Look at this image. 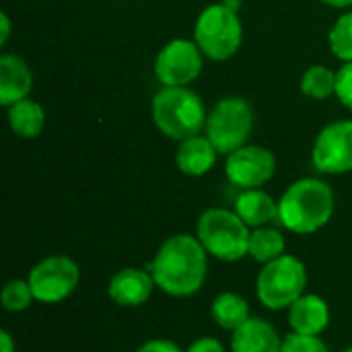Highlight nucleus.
I'll return each instance as SVG.
<instances>
[{
	"mask_svg": "<svg viewBox=\"0 0 352 352\" xmlns=\"http://www.w3.org/2000/svg\"><path fill=\"white\" fill-rule=\"evenodd\" d=\"M208 252L196 235L177 233L161 243L148 272L155 278L157 289L175 299H188L196 295L208 274Z\"/></svg>",
	"mask_w": 352,
	"mask_h": 352,
	"instance_id": "f257e3e1",
	"label": "nucleus"
},
{
	"mask_svg": "<svg viewBox=\"0 0 352 352\" xmlns=\"http://www.w3.org/2000/svg\"><path fill=\"white\" fill-rule=\"evenodd\" d=\"M334 190L318 179L293 182L278 200V223L297 235H311L324 229L334 214Z\"/></svg>",
	"mask_w": 352,
	"mask_h": 352,
	"instance_id": "f03ea898",
	"label": "nucleus"
},
{
	"mask_svg": "<svg viewBox=\"0 0 352 352\" xmlns=\"http://www.w3.org/2000/svg\"><path fill=\"white\" fill-rule=\"evenodd\" d=\"M153 120L161 134L171 140H186L206 128V107L198 93L188 87H163L153 99Z\"/></svg>",
	"mask_w": 352,
	"mask_h": 352,
	"instance_id": "7ed1b4c3",
	"label": "nucleus"
},
{
	"mask_svg": "<svg viewBox=\"0 0 352 352\" xmlns=\"http://www.w3.org/2000/svg\"><path fill=\"white\" fill-rule=\"evenodd\" d=\"M250 227L235 210L208 208L196 223V237L210 258L235 264L250 256Z\"/></svg>",
	"mask_w": 352,
	"mask_h": 352,
	"instance_id": "20e7f679",
	"label": "nucleus"
},
{
	"mask_svg": "<svg viewBox=\"0 0 352 352\" xmlns=\"http://www.w3.org/2000/svg\"><path fill=\"white\" fill-rule=\"evenodd\" d=\"M307 268L297 256L283 254L262 266L256 278L258 301L270 311L289 309L307 289Z\"/></svg>",
	"mask_w": 352,
	"mask_h": 352,
	"instance_id": "39448f33",
	"label": "nucleus"
},
{
	"mask_svg": "<svg viewBox=\"0 0 352 352\" xmlns=\"http://www.w3.org/2000/svg\"><path fill=\"white\" fill-rule=\"evenodd\" d=\"M194 41L206 58L214 62L229 60L243 41L239 14L223 2L206 6L194 25Z\"/></svg>",
	"mask_w": 352,
	"mask_h": 352,
	"instance_id": "423d86ee",
	"label": "nucleus"
},
{
	"mask_svg": "<svg viewBox=\"0 0 352 352\" xmlns=\"http://www.w3.org/2000/svg\"><path fill=\"white\" fill-rule=\"evenodd\" d=\"M204 130L217 153L231 155L248 144L254 130V109L243 97H223L208 113Z\"/></svg>",
	"mask_w": 352,
	"mask_h": 352,
	"instance_id": "0eeeda50",
	"label": "nucleus"
},
{
	"mask_svg": "<svg viewBox=\"0 0 352 352\" xmlns=\"http://www.w3.org/2000/svg\"><path fill=\"white\" fill-rule=\"evenodd\" d=\"M35 301L56 305L68 299L80 283V266L64 254L47 256L27 274Z\"/></svg>",
	"mask_w": 352,
	"mask_h": 352,
	"instance_id": "6e6552de",
	"label": "nucleus"
},
{
	"mask_svg": "<svg viewBox=\"0 0 352 352\" xmlns=\"http://www.w3.org/2000/svg\"><path fill=\"white\" fill-rule=\"evenodd\" d=\"M202 56L196 41L173 39L157 54L155 76L163 87H186L200 76Z\"/></svg>",
	"mask_w": 352,
	"mask_h": 352,
	"instance_id": "1a4fd4ad",
	"label": "nucleus"
},
{
	"mask_svg": "<svg viewBox=\"0 0 352 352\" xmlns=\"http://www.w3.org/2000/svg\"><path fill=\"white\" fill-rule=\"evenodd\" d=\"M274 173H276V157L272 151L264 146L245 144L235 153L227 155L225 175L233 186L241 190L262 188L274 177Z\"/></svg>",
	"mask_w": 352,
	"mask_h": 352,
	"instance_id": "9d476101",
	"label": "nucleus"
},
{
	"mask_svg": "<svg viewBox=\"0 0 352 352\" xmlns=\"http://www.w3.org/2000/svg\"><path fill=\"white\" fill-rule=\"evenodd\" d=\"M311 157L322 173L342 175L352 171V120L328 124L318 134Z\"/></svg>",
	"mask_w": 352,
	"mask_h": 352,
	"instance_id": "9b49d317",
	"label": "nucleus"
},
{
	"mask_svg": "<svg viewBox=\"0 0 352 352\" xmlns=\"http://www.w3.org/2000/svg\"><path fill=\"white\" fill-rule=\"evenodd\" d=\"M155 289L157 285L148 268L142 270L134 266L118 270L107 283V295L111 303L124 309H134L144 305L153 297Z\"/></svg>",
	"mask_w": 352,
	"mask_h": 352,
	"instance_id": "f8f14e48",
	"label": "nucleus"
},
{
	"mask_svg": "<svg viewBox=\"0 0 352 352\" xmlns=\"http://www.w3.org/2000/svg\"><path fill=\"white\" fill-rule=\"evenodd\" d=\"M332 314L324 297L305 293L289 307V326L291 332L303 336H322L330 326Z\"/></svg>",
	"mask_w": 352,
	"mask_h": 352,
	"instance_id": "ddd939ff",
	"label": "nucleus"
},
{
	"mask_svg": "<svg viewBox=\"0 0 352 352\" xmlns=\"http://www.w3.org/2000/svg\"><path fill=\"white\" fill-rule=\"evenodd\" d=\"M33 74L27 62L14 54L0 56V105L10 107L29 97Z\"/></svg>",
	"mask_w": 352,
	"mask_h": 352,
	"instance_id": "4468645a",
	"label": "nucleus"
},
{
	"mask_svg": "<svg viewBox=\"0 0 352 352\" xmlns=\"http://www.w3.org/2000/svg\"><path fill=\"white\" fill-rule=\"evenodd\" d=\"M283 340L285 338H280L270 322L250 318L239 330L233 332L231 352H280Z\"/></svg>",
	"mask_w": 352,
	"mask_h": 352,
	"instance_id": "2eb2a0df",
	"label": "nucleus"
},
{
	"mask_svg": "<svg viewBox=\"0 0 352 352\" xmlns=\"http://www.w3.org/2000/svg\"><path fill=\"white\" fill-rule=\"evenodd\" d=\"M217 148L214 144L208 140V136H192L179 142L177 151H175V165L182 173L190 175V177H200L204 173H208L217 161Z\"/></svg>",
	"mask_w": 352,
	"mask_h": 352,
	"instance_id": "dca6fc26",
	"label": "nucleus"
},
{
	"mask_svg": "<svg viewBox=\"0 0 352 352\" xmlns=\"http://www.w3.org/2000/svg\"><path fill=\"white\" fill-rule=\"evenodd\" d=\"M235 212L250 229L268 227L278 221V202L260 188L243 190L235 200Z\"/></svg>",
	"mask_w": 352,
	"mask_h": 352,
	"instance_id": "f3484780",
	"label": "nucleus"
},
{
	"mask_svg": "<svg viewBox=\"0 0 352 352\" xmlns=\"http://www.w3.org/2000/svg\"><path fill=\"white\" fill-rule=\"evenodd\" d=\"M210 314H212V320L217 322V326L231 334L235 330H239L252 318L250 303L239 293H231V291H225L214 297Z\"/></svg>",
	"mask_w": 352,
	"mask_h": 352,
	"instance_id": "a211bd4d",
	"label": "nucleus"
},
{
	"mask_svg": "<svg viewBox=\"0 0 352 352\" xmlns=\"http://www.w3.org/2000/svg\"><path fill=\"white\" fill-rule=\"evenodd\" d=\"M10 130L21 138H37L45 126V111L33 99H23L8 107Z\"/></svg>",
	"mask_w": 352,
	"mask_h": 352,
	"instance_id": "6ab92c4d",
	"label": "nucleus"
},
{
	"mask_svg": "<svg viewBox=\"0 0 352 352\" xmlns=\"http://www.w3.org/2000/svg\"><path fill=\"white\" fill-rule=\"evenodd\" d=\"M285 235L276 227H258L250 235V258H254L262 266L280 258L285 254Z\"/></svg>",
	"mask_w": 352,
	"mask_h": 352,
	"instance_id": "aec40b11",
	"label": "nucleus"
},
{
	"mask_svg": "<svg viewBox=\"0 0 352 352\" xmlns=\"http://www.w3.org/2000/svg\"><path fill=\"white\" fill-rule=\"evenodd\" d=\"M301 91L309 99H318V101L336 95V72H332L328 66L322 64L309 66L301 76Z\"/></svg>",
	"mask_w": 352,
	"mask_h": 352,
	"instance_id": "412c9836",
	"label": "nucleus"
},
{
	"mask_svg": "<svg viewBox=\"0 0 352 352\" xmlns=\"http://www.w3.org/2000/svg\"><path fill=\"white\" fill-rule=\"evenodd\" d=\"M328 41L332 54L338 60L352 62V12H344L342 16L336 19L334 27L330 29Z\"/></svg>",
	"mask_w": 352,
	"mask_h": 352,
	"instance_id": "4be33fe9",
	"label": "nucleus"
},
{
	"mask_svg": "<svg viewBox=\"0 0 352 352\" xmlns=\"http://www.w3.org/2000/svg\"><path fill=\"white\" fill-rule=\"evenodd\" d=\"M33 301H35V297H33V291H31L27 278L25 280L14 278V280L6 283L4 289H2V307L8 314L27 311Z\"/></svg>",
	"mask_w": 352,
	"mask_h": 352,
	"instance_id": "5701e85b",
	"label": "nucleus"
},
{
	"mask_svg": "<svg viewBox=\"0 0 352 352\" xmlns=\"http://www.w3.org/2000/svg\"><path fill=\"white\" fill-rule=\"evenodd\" d=\"M280 352H330V349L320 336H303L291 332L289 336H285Z\"/></svg>",
	"mask_w": 352,
	"mask_h": 352,
	"instance_id": "b1692460",
	"label": "nucleus"
},
{
	"mask_svg": "<svg viewBox=\"0 0 352 352\" xmlns=\"http://www.w3.org/2000/svg\"><path fill=\"white\" fill-rule=\"evenodd\" d=\"M336 97L352 111V62H344V66L336 72Z\"/></svg>",
	"mask_w": 352,
	"mask_h": 352,
	"instance_id": "393cba45",
	"label": "nucleus"
},
{
	"mask_svg": "<svg viewBox=\"0 0 352 352\" xmlns=\"http://www.w3.org/2000/svg\"><path fill=\"white\" fill-rule=\"evenodd\" d=\"M134 352H186L182 351L175 342L165 340V338H155V340H146L144 344H140Z\"/></svg>",
	"mask_w": 352,
	"mask_h": 352,
	"instance_id": "a878e982",
	"label": "nucleus"
},
{
	"mask_svg": "<svg viewBox=\"0 0 352 352\" xmlns=\"http://www.w3.org/2000/svg\"><path fill=\"white\" fill-rule=\"evenodd\" d=\"M186 352H225V346L221 344V340L212 338V336H202L198 340H194Z\"/></svg>",
	"mask_w": 352,
	"mask_h": 352,
	"instance_id": "bb28decb",
	"label": "nucleus"
},
{
	"mask_svg": "<svg viewBox=\"0 0 352 352\" xmlns=\"http://www.w3.org/2000/svg\"><path fill=\"white\" fill-rule=\"evenodd\" d=\"M0 352H16L14 338L10 336L8 330H0Z\"/></svg>",
	"mask_w": 352,
	"mask_h": 352,
	"instance_id": "cd10ccee",
	"label": "nucleus"
},
{
	"mask_svg": "<svg viewBox=\"0 0 352 352\" xmlns=\"http://www.w3.org/2000/svg\"><path fill=\"white\" fill-rule=\"evenodd\" d=\"M0 23H2V35H0V45H4L8 41V35H10V19L6 12L0 14Z\"/></svg>",
	"mask_w": 352,
	"mask_h": 352,
	"instance_id": "c85d7f7f",
	"label": "nucleus"
},
{
	"mask_svg": "<svg viewBox=\"0 0 352 352\" xmlns=\"http://www.w3.org/2000/svg\"><path fill=\"white\" fill-rule=\"evenodd\" d=\"M322 4H328V6H334V8H349L352 6V0H320Z\"/></svg>",
	"mask_w": 352,
	"mask_h": 352,
	"instance_id": "c756f323",
	"label": "nucleus"
},
{
	"mask_svg": "<svg viewBox=\"0 0 352 352\" xmlns=\"http://www.w3.org/2000/svg\"><path fill=\"white\" fill-rule=\"evenodd\" d=\"M223 4L237 12V10H239V6H241V0H223Z\"/></svg>",
	"mask_w": 352,
	"mask_h": 352,
	"instance_id": "7c9ffc66",
	"label": "nucleus"
},
{
	"mask_svg": "<svg viewBox=\"0 0 352 352\" xmlns=\"http://www.w3.org/2000/svg\"><path fill=\"white\" fill-rule=\"evenodd\" d=\"M342 352H352V346H349V349H344V351Z\"/></svg>",
	"mask_w": 352,
	"mask_h": 352,
	"instance_id": "2f4dec72",
	"label": "nucleus"
}]
</instances>
